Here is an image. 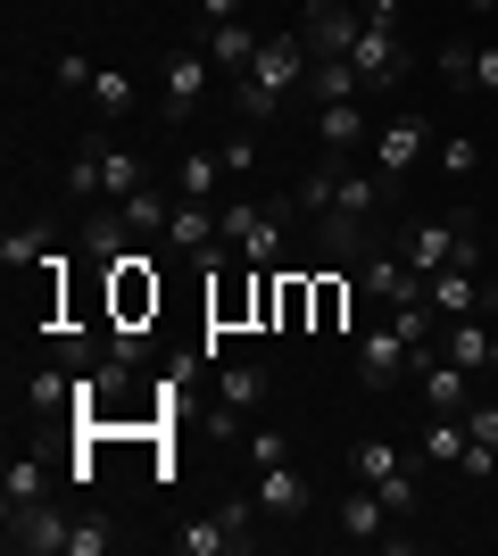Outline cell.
<instances>
[{"label": "cell", "mask_w": 498, "mask_h": 556, "mask_svg": "<svg viewBox=\"0 0 498 556\" xmlns=\"http://www.w3.org/2000/svg\"><path fill=\"white\" fill-rule=\"evenodd\" d=\"M67 532H75V515H59L50 498L9 507V556H67Z\"/></svg>", "instance_id": "8992f818"}, {"label": "cell", "mask_w": 498, "mask_h": 556, "mask_svg": "<svg viewBox=\"0 0 498 556\" xmlns=\"http://www.w3.org/2000/svg\"><path fill=\"white\" fill-rule=\"evenodd\" d=\"M299 216H324V208H341V159H324V166H308L299 175V200H291Z\"/></svg>", "instance_id": "4316f807"}, {"label": "cell", "mask_w": 498, "mask_h": 556, "mask_svg": "<svg viewBox=\"0 0 498 556\" xmlns=\"http://www.w3.org/2000/svg\"><path fill=\"white\" fill-rule=\"evenodd\" d=\"M84 150L100 159V200H133V191L150 184L142 159H133V150H117V141H84Z\"/></svg>", "instance_id": "2e32d148"}, {"label": "cell", "mask_w": 498, "mask_h": 556, "mask_svg": "<svg viewBox=\"0 0 498 556\" xmlns=\"http://www.w3.org/2000/svg\"><path fill=\"white\" fill-rule=\"evenodd\" d=\"M216 175H225V159H216V150H191V159L175 166V191H183V200H208Z\"/></svg>", "instance_id": "f546056e"}, {"label": "cell", "mask_w": 498, "mask_h": 556, "mask_svg": "<svg viewBox=\"0 0 498 556\" xmlns=\"http://www.w3.org/2000/svg\"><path fill=\"white\" fill-rule=\"evenodd\" d=\"M175 548H183V556H241V548H250V532H233L225 515H200V523L175 532Z\"/></svg>", "instance_id": "ac0fdd59"}, {"label": "cell", "mask_w": 498, "mask_h": 556, "mask_svg": "<svg viewBox=\"0 0 498 556\" xmlns=\"http://www.w3.org/2000/svg\"><path fill=\"white\" fill-rule=\"evenodd\" d=\"M366 17H374V25H399V0H366Z\"/></svg>", "instance_id": "bcb514c9"}, {"label": "cell", "mask_w": 498, "mask_h": 556, "mask_svg": "<svg viewBox=\"0 0 498 556\" xmlns=\"http://www.w3.org/2000/svg\"><path fill=\"white\" fill-rule=\"evenodd\" d=\"M308 92H316V109H324V100H366V75H357L349 59H316V67H308Z\"/></svg>", "instance_id": "cb8c5ba5"}, {"label": "cell", "mask_w": 498, "mask_h": 556, "mask_svg": "<svg viewBox=\"0 0 498 556\" xmlns=\"http://www.w3.org/2000/svg\"><path fill=\"white\" fill-rule=\"evenodd\" d=\"M382 523H391L382 490L374 482H349V498H341V532H349V540H382Z\"/></svg>", "instance_id": "d6986e66"}, {"label": "cell", "mask_w": 498, "mask_h": 556, "mask_svg": "<svg viewBox=\"0 0 498 556\" xmlns=\"http://www.w3.org/2000/svg\"><path fill=\"white\" fill-rule=\"evenodd\" d=\"M308 67H316V50H308V34H266L258 42V59H250V84H258V92H274V100H291L299 92V84H308Z\"/></svg>", "instance_id": "277c9868"}, {"label": "cell", "mask_w": 498, "mask_h": 556, "mask_svg": "<svg viewBox=\"0 0 498 556\" xmlns=\"http://www.w3.org/2000/svg\"><path fill=\"white\" fill-rule=\"evenodd\" d=\"M440 75H449L457 92H474V42H449V50H440Z\"/></svg>", "instance_id": "8d00e7d4"}, {"label": "cell", "mask_w": 498, "mask_h": 556, "mask_svg": "<svg viewBox=\"0 0 498 556\" xmlns=\"http://www.w3.org/2000/svg\"><path fill=\"white\" fill-rule=\"evenodd\" d=\"M299 9H308V0H299Z\"/></svg>", "instance_id": "681fc988"}, {"label": "cell", "mask_w": 498, "mask_h": 556, "mask_svg": "<svg viewBox=\"0 0 498 556\" xmlns=\"http://www.w3.org/2000/svg\"><path fill=\"white\" fill-rule=\"evenodd\" d=\"M67 191H75V200H100V159H92V150L67 166Z\"/></svg>", "instance_id": "f35d334b"}, {"label": "cell", "mask_w": 498, "mask_h": 556, "mask_svg": "<svg viewBox=\"0 0 498 556\" xmlns=\"http://www.w3.org/2000/svg\"><path fill=\"white\" fill-rule=\"evenodd\" d=\"M258 507L274 515V523H299V515H308V473H299V465H258Z\"/></svg>", "instance_id": "7c38bea8"}, {"label": "cell", "mask_w": 498, "mask_h": 556, "mask_svg": "<svg viewBox=\"0 0 498 556\" xmlns=\"http://www.w3.org/2000/svg\"><path fill=\"white\" fill-rule=\"evenodd\" d=\"M250 457H258V465H283L291 448H283V432H250Z\"/></svg>", "instance_id": "7bdbcfd3"}, {"label": "cell", "mask_w": 498, "mask_h": 556, "mask_svg": "<svg viewBox=\"0 0 498 556\" xmlns=\"http://www.w3.org/2000/svg\"><path fill=\"white\" fill-rule=\"evenodd\" d=\"M216 232L233 241L250 266H274L283 257V208H258V200H233V208L216 216Z\"/></svg>", "instance_id": "5b68a950"}, {"label": "cell", "mask_w": 498, "mask_h": 556, "mask_svg": "<svg viewBox=\"0 0 498 556\" xmlns=\"http://www.w3.org/2000/svg\"><path fill=\"white\" fill-rule=\"evenodd\" d=\"M133 100H142V84H133L125 67H92V109L108 116V125H117V116H133Z\"/></svg>", "instance_id": "484cf974"}, {"label": "cell", "mask_w": 498, "mask_h": 556, "mask_svg": "<svg viewBox=\"0 0 498 556\" xmlns=\"http://www.w3.org/2000/svg\"><path fill=\"white\" fill-rule=\"evenodd\" d=\"M349 366H357V382H366V391H399L407 374H416V341H407L399 325H382V332H357Z\"/></svg>", "instance_id": "3957f363"}, {"label": "cell", "mask_w": 498, "mask_h": 556, "mask_svg": "<svg viewBox=\"0 0 498 556\" xmlns=\"http://www.w3.org/2000/svg\"><path fill=\"white\" fill-rule=\"evenodd\" d=\"M490 341H498V325L490 316H449V325H440V357H457V366L465 374H490Z\"/></svg>", "instance_id": "8fae6325"}, {"label": "cell", "mask_w": 498, "mask_h": 556, "mask_svg": "<svg viewBox=\"0 0 498 556\" xmlns=\"http://www.w3.org/2000/svg\"><path fill=\"white\" fill-rule=\"evenodd\" d=\"M84 257H92V266H125V257H133V225H125V208L84 216Z\"/></svg>", "instance_id": "9a60e30c"}, {"label": "cell", "mask_w": 498, "mask_h": 556, "mask_svg": "<svg viewBox=\"0 0 498 556\" xmlns=\"http://www.w3.org/2000/svg\"><path fill=\"white\" fill-rule=\"evenodd\" d=\"M357 266H366V275H357V282H366V291H374L382 307H416V300H424V282L407 275V266H399V257H391V250H366V257H357Z\"/></svg>", "instance_id": "4fadbf2b"}, {"label": "cell", "mask_w": 498, "mask_h": 556, "mask_svg": "<svg viewBox=\"0 0 498 556\" xmlns=\"http://www.w3.org/2000/svg\"><path fill=\"white\" fill-rule=\"evenodd\" d=\"M349 67L366 75V92L399 84V75H407V34H399V25H374V17H366V34L349 42Z\"/></svg>", "instance_id": "52a82bcc"}, {"label": "cell", "mask_w": 498, "mask_h": 556, "mask_svg": "<svg viewBox=\"0 0 498 556\" xmlns=\"http://www.w3.org/2000/svg\"><path fill=\"white\" fill-rule=\"evenodd\" d=\"M474 9H490V0H474Z\"/></svg>", "instance_id": "c3c4849f"}, {"label": "cell", "mask_w": 498, "mask_h": 556, "mask_svg": "<svg viewBox=\"0 0 498 556\" xmlns=\"http://www.w3.org/2000/svg\"><path fill=\"white\" fill-rule=\"evenodd\" d=\"M490 374H498V341H490Z\"/></svg>", "instance_id": "7dc6e473"}, {"label": "cell", "mask_w": 498, "mask_h": 556, "mask_svg": "<svg viewBox=\"0 0 498 556\" xmlns=\"http://www.w3.org/2000/svg\"><path fill=\"white\" fill-rule=\"evenodd\" d=\"M399 473H407V457H399V448H391V441H357L349 448V482H399Z\"/></svg>", "instance_id": "d4e9b609"}, {"label": "cell", "mask_w": 498, "mask_h": 556, "mask_svg": "<svg viewBox=\"0 0 498 556\" xmlns=\"http://www.w3.org/2000/svg\"><path fill=\"white\" fill-rule=\"evenodd\" d=\"M416 391H424L432 416H465V407H474V374L457 366V357H424V349H416Z\"/></svg>", "instance_id": "ba28073f"}, {"label": "cell", "mask_w": 498, "mask_h": 556, "mask_svg": "<svg viewBox=\"0 0 498 556\" xmlns=\"http://www.w3.org/2000/svg\"><path fill=\"white\" fill-rule=\"evenodd\" d=\"M465 432H474V448H490V457H498V407H490V399L465 407Z\"/></svg>", "instance_id": "74e56055"}, {"label": "cell", "mask_w": 498, "mask_h": 556, "mask_svg": "<svg viewBox=\"0 0 498 556\" xmlns=\"http://www.w3.org/2000/svg\"><path fill=\"white\" fill-rule=\"evenodd\" d=\"M474 92L498 100V50H474Z\"/></svg>", "instance_id": "ee69618b"}, {"label": "cell", "mask_w": 498, "mask_h": 556, "mask_svg": "<svg viewBox=\"0 0 498 556\" xmlns=\"http://www.w3.org/2000/svg\"><path fill=\"white\" fill-rule=\"evenodd\" d=\"M424 116H391V125H382L374 134V175L382 184H399V175H416V159H424Z\"/></svg>", "instance_id": "30bf717a"}, {"label": "cell", "mask_w": 498, "mask_h": 556, "mask_svg": "<svg viewBox=\"0 0 498 556\" xmlns=\"http://www.w3.org/2000/svg\"><path fill=\"white\" fill-rule=\"evenodd\" d=\"M440 166H449L457 184H465V175H474V166H482V141H465V134H449V141H440Z\"/></svg>", "instance_id": "d590c367"}, {"label": "cell", "mask_w": 498, "mask_h": 556, "mask_svg": "<svg viewBox=\"0 0 498 556\" xmlns=\"http://www.w3.org/2000/svg\"><path fill=\"white\" fill-rule=\"evenodd\" d=\"M117 208H125V225H133V232H150V241H166V216H175V208H166V200H158V191H133V200H117Z\"/></svg>", "instance_id": "4dcf8cb0"}, {"label": "cell", "mask_w": 498, "mask_h": 556, "mask_svg": "<svg viewBox=\"0 0 498 556\" xmlns=\"http://www.w3.org/2000/svg\"><path fill=\"white\" fill-rule=\"evenodd\" d=\"M34 498H42V457H17V465H9V482H0V515L34 507Z\"/></svg>", "instance_id": "1f68e13d"}, {"label": "cell", "mask_w": 498, "mask_h": 556, "mask_svg": "<svg viewBox=\"0 0 498 556\" xmlns=\"http://www.w3.org/2000/svg\"><path fill=\"white\" fill-rule=\"evenodd\" d=\"M316 225H324V250H332V257H366V216H349V208H324Z\"/></svg>", "instance_id": "83f0119b"}, {"label": "cell", "mask_w": 498, "mask_h": 556, "mask_svg": "<svg viewBox=\"0 0 498 556\" xmlns=\"http://www.w3.org/2000/svg\"><path fill=\"white\" fill-rule=\"evenodd\" d=\"M216 159H225V175H250V166H258V141H241V134H233Z\"/></svg>", "instance_id": "60d3db41"}, {"label": "cell", "mask_w": 498, "mask_h": 556, "mask_svg": "<svg viewBox=\"0 0 498 556\" xmlns=\"http://www.w3.org/2000/svg\"><path fill=\"white\" fill-rule=\"evenodd\" d=\"M208 84H216L208 50H166V59H158V109H166V125H191V109L208 100Z\"/></svg>", "instance_id": "6da1fadb"}, {"label": "cell", "mask_w": 498, "mask_h": 556, "mask_svg": "<svg viewBox=\"0 0 498 556\" xmlns=\"http://www.w3.org/2000/svg\"><path fill=\"white\" fill-rule=\"evenodd\" d=\"M341 307H349V300H341V282H316V325H341Z\"/></svg>", "instance_id": "b9f144b4"}, {"label": "cell", "mask_w": 498, "mask_h": 556, "mask_svg": "<svg viewBox=\"0 0 498 556\" xmlns=\"http://www.w3.org/2000/svg\"><path fill=\"white\" fill-rule=\"evenodd\" d=\"M241 9H250V0H200V25H233Z\"/></svg>", "instance_id": "f6af8a7d"}, {"label": "cell", "mask_w": 498, "mask_h": 556, "mask_svg": "<svg viewBox=\"0 0 498 556\" xmlns=\"http://www.w3.org/2000/svg\"><path fill=\"white\" fill-rule=\"evenodd\" d=\"M59 407H75V366L25 374V416H59Z\"/></svg>", "instance_id": "ffe728a7"}, {"label": "cell", "mask_w": 498, "mask_h": 556, "mask_svg": "<svg viewBox=\"0 0 498 556\" xmlns=\"http://www.w3.org/2000/svg\"><path fill=\"white\" fill-rule=\"evenodd\" d=\"M316 141H324V159L357 150V141H366V109H357V100H324V109H316Z\"/></svg>", "instance_id": "e0dca14e"}, {"label": "cell", "mask_w": 498, "mask_h": 556, "mask_svg": "<svg viewBox=\"0 0 498 556\" xmlns=\"http://www.w3.org/2000/svg\"><path fill=\"white\" fill-rule=\"evenodd\" d=\"M50 75H59L67 92H92V59H84V50H67V59H59V67H50Z\"/></svg>", "instance_id": "ab89813d"}, {"label": "cell", "mask_w": 498, "mask_h": 556, "mask_svg": "<svg viewBox=\"0 0 498 556\" xmlns=\"http://www.w3.org/2000/svg\"><path fill=\"white\" fill-rule=\"evenodd\" d=\"M357 34H366V9H349V0H308V50L316 59H349Z\"/></svg>", "instance_id": "9c48e42d"}, {"label": "cell", "mask_w": 498, "mask_h": 556, "mask_svg": "<svg viewBox=\"0 0 498 556\" xmlns=\"http://www.w3.org/2000/svg\"><path fill=\"white\" fill-rule=\"evenodd\" d=\"M117 548V532H108V515H75V532H67V556H108Z\"/></svg>", "instance_id": "836d02e7"}, {"label": "cell", "mask_w": 498, "mask_h": 556, "mask_svg": "<svg viewBox=\"0 0 498 556\" xmlns=\"http://www.w3.org/2000/svg\"><path fill=\"white\" fill-rule=\"evenodd\" d=\"M490 9H498V0H490Z\"/></svg>", "instance_id": "f907efd6"}, {"label": "cell", "mask_w": 498, "mask_h": 556, "mask_svg": "<svg viewBox=\"0 0 498 556\" xmlns=\"http://www.w3.org/2000/svg\"><path fill=\"white\" fill-rule=\"evenodd\" d=\"M465 441H474V432H465V416H440L424 432V465H465Z\"/></svg>", "instance_id": "f1b7e54d"}, {"label": "cell", "mask_w": 498, "mask_h": 556, "mask_svg": "<svg viewBox=\"0 0 498 556\" xmlns=\"http://www.w3.org/2000/svg\"><path fill=\"white\" fill-rule=\"evenodd\" d=\"M208 232H216L208 200H175V216H166V250H208Z\"/></svg>", "instance_id": "44dd1931"}, {"label": "cell", "mask_w": 498, "mask_h": 556, "mask_svg": "<svg viewBox=\"0 0 498 556\" xmlns=\"http://www.w3.org/2000/svg\"><path fill=\"white\" fill-rule=\"evenodd\" d=\"M424 300H432V316L449 325V316H474L482 307V282L465 275V266H440V275H424Z\"/></svg>", "instance_id": "5bb4252c"}, {"label": "cell", "mask_w": 498, "mask_h": 556, "mask_svg": "<svg viewBox=\"0 0 498 556\" xmlns=\"http://www.w3.org/2000/svg\"><path fill=\"white\" fill-rule=\"evenodd\" d=\"M42 257H50V225H25L0 241V266H42Z\"/></svg>", "instance_id": "d6a6232c"}, {"label": "cell", "mask_w": 498, "mask_h": 556, "mask_svg": "<svg viewBox=\"0 0 498 556\" xmlns=\"http://www.w3.org/2000/svg\"><path fill=\"white\" fill-rule=\"evenodd\" d=\"M407 266H416V275H440V266H465V275H474L482 241H474L465 216H449V225H416V232H407Z\"/></svg>", "instance_id": "7a4b0ae2"}, {"label": "cell", "mask_w": 498, "mask_h": 556, "mask_svg": "<svg viewBox=\"0 0 498 556\" xmlns=\"http://www.w3.org/2000/svg\"><path fill=\"white\" fill-rule=\"evenodd\" d=\"M233 109L250 116V125H266V116H283V100H274V92H258L250 75H233Z\"/></svg>", "instance_id": "e575fe53"}, {"label": "cell", "mask_w": 498, "mask_h": 556, "mask_svg": "<svg viewBox=\"0 0 498 556\" xmlns=\"http://www.w3.org/2000/svg\"><path fill=\"white\" fill-rule=\"evenodd\" d=\"M258 42H266V34H250V25H208V59H216V67H225V75H241V67H250V59H258Z\"/></svg>", "instance_id": "7402d4cb"}, {"label": "cell", "mask_w": 498, "mask_h": 556, "mask_svg": "<svg viewBox=\"0 0 498 556\" xmlns=\"http://www.w3.org/2000/svg\"><path fill=\"white\" fill-rule=\"evenodd\" d=\"M266 391H274V382H266V366H225V374H216V399H225L233 416L266 407Z\"/></svg>", "instance_id": "603a6c76"}]
</instances>
